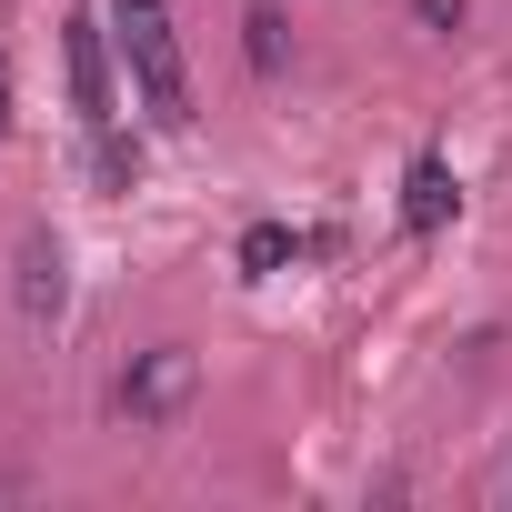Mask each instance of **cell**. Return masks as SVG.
I'll list each match as a JSON object with an SVG mask.
<instances>
[{"mask_svg":"<svg viewBox=\"0 0 512 512\" xmlns=\"http://www.w3.org/2000/svg\"><path fill=\"white\" fill-rule=\"evenodd\" d=\"M111 41L131 61V91L161 131H191V71H181V41H171V0H111Z\"/></svg>","mask_w":512,"mask_h":512,"instance_id":"1","label":"cell"},{"mask_svg":"<svg viewBox=\"0 0 512 512\" xmlns=\"http://www.w3.org/2000/svg\"><path fill=\"white\" fill-rule=\"evenodd\" d=\"M191 392H201V362H191L181 342H151V352H131V372L111 382V412H121L131 432H171V422L191 412Z\"/></svg>","mask_w":512,"mask_h":512,"instance_id":"2","label":"cell"},{"mask_svg":"<svg viewBox=\"0 0 512 512\" xmlns=\"http://www.w3.org/2000/svg\"><path fill=\"white\" fill-rule=\"evenodd\" d=\"M11 302H21V322H41V332L71 312V262H61L51 231H21V251H11Z\"/></svg>","mask_w":512,"mask_h":512,"instance_id":"3","label":"cell"},{"mask_svg":"<svg viewBox=\"0 0 512 512\" xmlns=\"http://www.w3.org/2000/svg\"><path fill=\"white\" fill-rule=\"evenodd\" d=\"M71 91H81V121H91V131H111V121H121V91H111L101 21H71Z\"/></svg>","mask_w":512,"mask_h":512,"instance_id":"4","label":"cell"},{"mask_svg":"<svg viewBox=\"0 0 512 512\" xmlns=\"http://www.w3.org/2000/svg\"><path fill=\"white\" fill-rule=\"evenodd\" d=\"M452 211H462V181H452V161H442V151H422V161L402 171V231H422V241H432Z\"/></svg>","mask_w":512,"mask_h":512,"instance_id":"5","label":"cell"},{"mask_svg":"<svg viewBox=\"0 0 512 512\" xmlns=\"http://www.w3.org/2000/svg\"><path fill=\"white\" fill-rule=\"evenodd\" d=\"M241 61H251V81H282V71H292V21L272 11V0H251V11H241Z\"/></svg>","mask_w":512,"mask_h":512,"instance_id":"6","label":"cell"},{"mask_svg":"<svg viewBox=\"0 0 512 512\" xmlns=\"http://www.w3.org/2000/svg\"><path fill=\"white\" fill-rule=\"evenodd\" d=\"M91 171H101V191H131V181H141V151L121 141V121H111V131H91Z\"/></svg>","mask_w":512,"mask_h":512,"instance_id":"7","label":"cell"},{"mask_svg":"<svg viewBox=\"0 0 512 512\" xmlns=\"http://www.w3.org/2000/svg\"><path fill=\"white\" fill-rule=\"evenodd\" d=\"M292 251H302V241H292L282 221H251V231H241V272H282Z\"/></svg>","mask_w":512,"mask_h":512,"instance_id":"8","label":"cell"},{"mask_svg":"<svg viewBox=\"0 0 512 512\" xmlns=\"http://www.w3.org/2000/svg\"><path fill=\"white\" fill-rule=\"evenodd\" d=\"M412 21H422V31H432V41H452V31H462V21H472V0H412Z\"/></svg>","mask_w":512,"mask_h":512,"instance_id":"9","label":"cell"},{"mask_svg":"<svg viewBox=\"0 0 512 512\" xmlns=\"http://www.w3.org/2000/svg\"><path fill=\"white\" fill-rule=\"evenodd\" d=\"M0 141H11V51H0Z\"/></svg>","mask_w":512,"mask_h":512,"instance_id":"10","label":"cell"},{"mask_svg":"<svg viewBox=\"0 0 512 512\" xmlns=\"http://www.w3.org/2000/svg\"><path fill=\"white\" fill-rule=\"evenodd\" d=\"M502 482H512V462H502Z\"/></svg>","mask_w":512,"mask_h":512,"instance_id":"11","label":"cell"}]
</instances>
